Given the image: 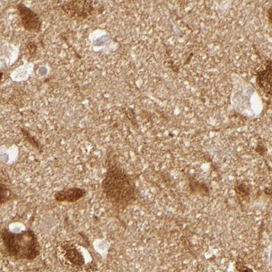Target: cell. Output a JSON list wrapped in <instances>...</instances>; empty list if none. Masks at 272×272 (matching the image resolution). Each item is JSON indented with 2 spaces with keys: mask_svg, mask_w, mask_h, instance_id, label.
<instances>
[{
  "mask_svg": "<svg viewBox=\"0 0 272 272\" xmlns=\"http://www.w3.org/2000/svg\"><path fill=\"white\" fill-rule=\"evenodd\" d=\"M103 191L115 205L123 206L134 197V185L130 177L119 167L111 165L103 181Z\"/></svg>",
  "mask_w": 272,
  "mask_h": 272,
  "instance_id": "cell-1",
  "label": "cell"
},
{
  "mask_svg": "<svg viewBox=\"0 0 272 272\" xmlns=\"http://www.w3.org/2000/svg\"><path fill=\"white\" fill-rule=\"evenodd\" d=\"M2 240L5 250L14 258L32 260L40 254V245L33 231L14 233L5 230Z\"/></svg>",
  "mask_w": 272,
  "mask_h": 272,
  "instance_id": "cell-2",
  "label": "cell"
},
{
  "mask_svg": "<svg viewBox=\"0 0 272 272\" xmlns=\"http://www.w3.org/2000/svg\"><path fill=\"white\" fill-rule=\"evenodd\" d=\"M94 2L90 1H64L61 7L70 17L83 20L92 15L95 11Z\"/></svg>",
  "mask_w": 272,
  "mask_h": 272,
  "instance_id": "cell-3",
  "label": "cell"
},
{
  "mask_svg": "<svg viewBox=\"0 0 272 272\" xmlns=\"http://www.w3.org/2000/svg\"><path fill=\"white\" fill-rule=\"evenodd\" d=\"M18 10L22 25L26 30L36 33L40 31L42 21L38 14L27 8L23 3L18 5Z\"/></svg>",
  "mask_w": 272,
  "mask_h": 272,
  "instance_id": "cell-4",
  "label": "cell"
},
{
  "mask_svg": "<svg viewBox=\"0 0 272 272\" xmlns=\"http://www.w3.org/2000/svg\"><path fill=\"white\" fill-rule=\"evenodd\" d=\"M85 194V190L80 188H70L57 192L55 194V199L60 202H75L81 199Z\"/></svg>",
  "mask_w": 272,
  "mask_h": 272,
  "instance_id": "cell-5",
  "label": "cell"
},
{
  "mask_svg": "<svg viewBox=\"0 0 272 272\" xmlns=\"http://www.w3.org/2000/svg\"><path fill=\"white\" fill-rule=\"evenodd\" d=\"M257 81L261 87L267 93L272 92V64H268L266 69L262 70L258 75Z\"/></svg>",
  "mask_w": 272,
  "mask_h": 272,
  "instance_id": "cell-6",
  "label": "cell"
},
{
  "mask_svg": "<svg viewBox=\"0 0 272 272\" xmlns=\"http://www.w3.org/2000/svg\"><path fill=\"white\" fill-rule=\"evenodd\" d=\"M67 257L70 262L78 266H81L83 264V257L80 253L75 249L69 250L67 252Z\"/></svg>",
  "mask_w": 272,
  "mask_h": 272,
  "instance_id": "cell-7",
  "label": "cell"
},
{
  "mask_svg": "<svg viewBox=\"0 0 272 272\" xmlns=\"http://www.w3.org/2000/svg\"><path fill=\"white\" fill-rule=\"evenodd\" d=\"M7 197H8V192L4 187L0 185V203L4 202Z\"/></svg>",
  "mask_w": 272,
  "mask_h": 272,
  "instance_id": "cell-8",
  "label": "cell"
},
{
  "mask_svg": "<svg viewBox=\"0 0 272 272\" xmlns=\"http://www.w3.org/2000/svg\"><path fill=\"white\" fill-rule=\"evenodd\" d=\"M239 272H253V271L251 268L246 267V266H242L239 270Z\"/></svg>",
  "mask_w": 272,
  "mask_h": 272,
  "instance_id": "cell-9",
  "label": "cell"
},
{
  "mask_svg": "<svg viewBox=\"0 0 272 272\" xmlns=\"http://www.w3.org/2000/svg\"><path fill=\"white\" fill-rule=\"evenodd\" d=\"M2 77H3V73H0V81H1V79H2Z\"/></svg>",
  "mask_w": 272,
  "mask_h": 272,
  "instance_id": "cell-10",
  "label": "cell"
}]
</instances>
